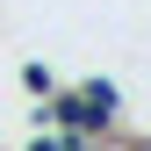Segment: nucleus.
I'll return each instance as SVG.
<instances>
[{
  "label": "nucleus",
  "instance_id": "obj_3",
  "mask_svg": "<svg viewBox=\"0 0 151 151\" xmlns=\"http://www.w3.org/2000/svg\"><path fill=\"white\" fill-rule=\"evenodd\" d=\"M93 151H144V144H137V137H101Z\"/></svg>",
  "mask_w": 151,
  "mask_h": 151
},
{
  "label": "nucleus",
  "instance_id": "obj_1",
  "mask_svg": "<svg viewBox=\"0 0 151 151\" xmlns=\"http://www.w3.org/2000/svg\"><path fill=\"white\" fill-rule=\"evenodd\" d=\"M79 101H86L93 129H101V137H115V115H122V86L108 79V72H86V79H79Z\"/></svg>",
  "mask_w": 151,
  "mask_h": 151
},
{
  "label": "nucleus",
  "instance_id": "obj_2",
  "mask_svg": "<svg viewBox=\"0 0 151 151\" xmlns=\"http://www.w3.org/2000/svg\"><path fill=\"white\" fill-rule=\"evenodd\" d=\"M50 86H58V72H50L43 58H29V65H22V93H29V101H43Z\"/></svg>",
  "mask_w": 151,
  "mask_h": 151
}]
</instances>
